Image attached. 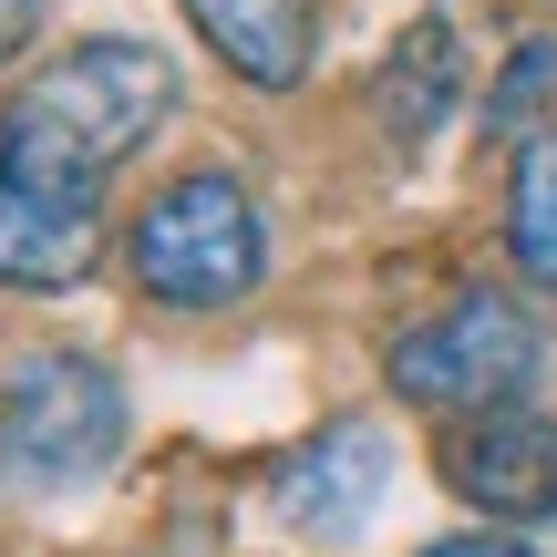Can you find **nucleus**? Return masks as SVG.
Here are the masks:
<instances>
[{"mask_svg": "<svg viewBox=\"0 0 557 557\" xmlns=\"http://www.w3.org/2000/svg\"><path fill=\"white\" fill-rule=\"evenodd\" d=\"M382 496H393V444H382L372 423H331L310 455L278 465V517H289L299 537H320V547L361 537V527L382 517Z\"/></svg>", "mask_w": 557, "mask_h": 557, "instance_id": "nucleus-6", "label": "nucleus"}, {"mask_svg": "<svg viewBox=\"0 0 557 557\" xmlns=\"http://www.w3.org/2000/svg\"><path fill=\"white\" fill-rule=\"evenodd\" d=\"M32 32H41V0H0V62H11Z\"/></svg>", "mask_w": 557, "mask_h": 557, "instance_id": "nucleus-12", "label": "nucleus"}, {"mask_svg": "<svg viewBox=\"0 0 557 557\" xmlns=\"http://www.w3.org/2000/svg\"><path fill=\"white\" fill-rule=\"evenodd\" d=\"M423 557H537L527 537H444V547H423Z\"/></svg>", "mask_w": 557, "mask_h": 557, "instance_id": "nucleus-13", "label": "nucleus"}, {"mask_svg": "<svg viewBox=\"0 0 557 557\" xmlns=\"http://www.w3.org/2000/svg\"><path fill=\"white\" fill-rule=\"evenodd\" d=\"M176 114V62L156 41H73L52 73H32L0 114V176L32 186V197L62 207H94V186L135 156L156 124Z\"/></svg>", "mask_w": 557, "mask_h": 557, "instance_id": "nucleus-1", "label": "nucleus"}, {"mask_svg": "<svg viewBox=\"0 0 557 557\" xmlns=\"http://www.w3.org/2000/svg\"><path fill=\"white\" fill-rule=\"evenodd\" d=\"M73 278H94V207L0 176V289H73Z\"/></svg>", "mask_w": 557, "mask_h": 557, "instance_id": "nucleus-8", "label": "nucleus"}, {"mask_svg": "<svg viewBox=\"0 0 557 557\" xmlns=\"http://www.w3.org/2000/svg\"><path fill=\"white\" fill-rule=\"evenodd\" d=\"M124 455V382L83 351H41L0 382V475L32 496H73Z\"/></svg>", "mask_w": 557, "mask_h": 557, "instance_id": "nucleus-4", "label": "nucleus"}, {"mask_svg": "<svg viewBox=\"0 0 557 557\" xmlns=\"http://www.w3.org/2000/svg\"><path fill=\"white\" fill-rule=\"evenodd\" d=\"M444 485L485 517H557V423L547 413H485L444 434Z\"/></svg>", "mask_w": 557, "mask_h": 557, "instance_id": "nucleus-5", "label": "nucleus"}, {"mask_svg": "<svg viewBox=\"0 0 557 557\" xmlns=\"http://www.w3.org/2000/svg\"><path fill=\"white\" fill-rule=\"evenodd\" d=\"M186 21L207 32V52L259 94H289L320 62V0H186Z\"/></svg>", "mask_w": 557, "mask_h": 557, "instance_id": "nucleus-7", "label": "nucleus"}, {"mask_svg": "<svg viewBox=\"0 0 557 557\" xmlns=\"http://www.w3.org/2000/svg\"><path fill=\"white\" fill-rule=\"evenodd\" d=\"M537 361H547V341H537V320H527L517 299L506 289H465L455 310L413 320V331L382 351V372H393V393L423 403V413L485 423V413H517L527 403Z\"/></svg>", "mask_w": 557, "mask_h": 557, "instance_id": "nucleus-2", "label": "nucleus"}, {"mask_svg": "<svg viewBox=\"0 0 557 557\" xmlns=\"http://www.w3.org/2000/svg\"><path fill=\"white\" fill-rule=\"evenodd\" d=\"M135 278L176 310H227L269 278V218L238 176H176L135 207Z\"/></svg>", "mask_w": 557, "mask_h": 557, "instance_id": "nucleus-3", "label": "nucleus"}, {"mask_svg": "<svg viewBox=\"0 0 557 557\" xmlns=\"http://www.w3.org/2000/svg\"><path fill=\"white\" fill-rule=\"evenodd\" d=\"M547 73H557V41H527V52H517V73H506V94H496V103H485V114H496V124H506V114H517V103H527V94H547Z\"/></svg>", "mask_w": 557, "mask_h": 557, "instance_id": "nucleus-11", "label": "nucleus"}, {"mask_svg": "<svg viewBox=\"0 0 557 557\" xmlns=\"http://www.w3.org/2000/svg\"><path fill=\"white\" fill-rule=\"evenodd\" d=\"M455 94H465L455 21H413V32L393 41V62H382V124H393L403 145H423L444 114H455Z\"/></svg>", "mask_w": 557, "mask_h": 557, "instance_id": "nucleus-9", "label": "nucleus"}, {"mask_svg": "<svg viewBox=\"0 0 557 557\" xmlns=\"http://www.w3.org/2000/svg\"><path fill=\"white\" fill-rule=\"evenodd\" d=\"M506 248H517L527 278L557 289V135H537L517 156V197H506Z\"/></svg>", "mask_w": 557, "mask_h": 557, "instance_id": "nucleus-10", "label": "nucleus"}]
</instances>
